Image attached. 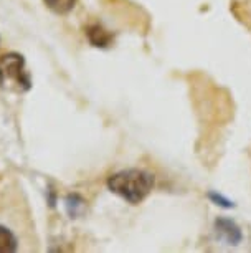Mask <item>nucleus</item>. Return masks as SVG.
Returning a JSON list of instances; mask_svg holds the SVG:
<instances>
[{
	"instance_id": "obj_1",
	"label": "nucleus",
	"mask_w": 251,
	"mask_h": 253,
	"mask_svg": "<svg viewBox=\"0 0 251 253\" xmlns=\"http://www.w3.org/2000/svg\"><path fill=\"white\" fill-rule=\"evenodd\" d=\"M108 187L129 204L142 202L154 187V175L141 169H127L108 179Z\"/></svg>"
},
{
	"instance_id": "obj_2",
	"label": "nucleus",
	"mask_w": 251,
	"mask_h": 253,
	"mask_svg": "<svg viewBox=\"0 0 251 253\" xmlns=\"http://www.w3.org/2000/svg\"><path fill=\"white\" fill-rule=\"evenodd\" d=\"M0 86L17 93L30 89L32 80L22 55L7 53L0 56Z\"/></svg>"
},
{
	"instance_id": "obj_3",
	"label": "nucleus",
	"mask_w": 251,
	"mask_h": 253,
	"mask_svg": "<svg viewBox=\"0 0 251 253\" xmlns=\"http://www.w3.org/2000/svg\"><path fill=\"white\" fill-rule=\"evenodd\" d=\"M215 233L218 240L225 242V245H240L243 240V232L240 225L226 217H220L215 220Z\"/></svg>"
},
{
	"instance_id": "obj_4",
	"label": "nucleus",
	"mask_w": 251,
	"mask_h": 253,
	"mask_svg": "<svg viewBox=\"0 0 251 253\" xmlns=\"http://www.w3.org/2000/svg\"><path fill=\"white\" fill-rule=\"evenodd\" d=\"M88 40L91 42V45L99 46V48H106L112 43V35L108 30H104L101 25H91L86 30Z\"/></svg>"
},
{
	"instance_id": "obj_5",
	"label": "nucleus",
	"mask_w": 251,
	"mask_h": 253,
	"mask_svg": "<svg viewBox=\"0 0 251 253\" xmlns=\"http://www.w3.org/2000/svg\"><path fill=\"white\" fill-rule=\"evenodd\" d=\"M17 250V238L5 227H0V253H8Z\"/></svg>"
},
{
	"instance_id": "obj_6",
	"label": "nucleus",
	"mask_w": 251,
	"mask_h": 253,
	"mask_svg": "<svg viewBox=\"0 0 251 253\" xmlns=\"http://www.w3.org/2000/svg\"><path fill=\"white\" fill-rule=\"evenodd\" d=\"M46 7L56 13H68L74 7L76 0H45Z\"/></svg>"
},
{
	"instance_id": "obj_7",
	"label": "nucleus",
	"mask_w": 251,
	"mask_h": 253,
	"mask_svg": "<svg viewBox=\"0 0 251 253\" xmlns=\"http://www.w3.org/2000/svg\"><path fill=\"white\" fill-rule=\"evenodd\" d=\"M208 197H210V200H212L213 204L220 205V207H225V209L233 207V202H230L228 199H225L223 195H220V194H216V192H210V194H208Z\"/></svg>"
}]
</instances>
